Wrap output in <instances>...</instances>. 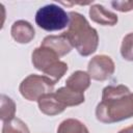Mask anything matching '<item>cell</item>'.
Here are the masks:
<instances>
[{"mask_svg": "<svg viewBox=\"0 0 133 133\" xmlns=\"http://www.w3.org/2000/svg\"><path fill=\"white\" fill-rule=\"evenodd\" d=\"M121 55L125 60L133 61V32L124 36L121 45Z\"/></svg>", "mask_w": 133, "mask_h": 133, "instance_id": "e0dca14e", "label": "cell"}, {"mask_svg": "<svg viewBox=\"0 0 133 133\" xmlns=\"http://www.w3.org/2000/svg\"><path fill=\"white\" fill-rule=\"evenodd\" d=\"M68 71V64L64 61H57L56 63H54L52 66H50L49 69H47L44 74L45 76H47L48 78H50L55 84L62 78V76L66 73Z\"/></svg>", "mask_w": 133, "mask_h": 133, "instance_id": "9a60e30c", "label": "cell"}, {"mask_svg": "<svg viewBox=\"0 0 133 133\" xmlns=\"http://www.w3.org/2000/svg\"><path fill=\"white\" fill-rule=\"evenodd\" d=\"M111 5L114 9L122 11V12H128L130 10H133V0L131 1H112Z\"/></svg>", "mask_w": 133, "mask_h": 133, "instance_id": "ac0fdd59", "label": "cell"}, {"mask_svg": "<svg viewBox=\"0 0 133 133\" xmlns=\"http://www.w3.org/2000/svg\"><path fill=\"white\" fill-rule=\"evenodd\" d=\"M133 116V92L123 84L108 85L102 90L96 117L103 124H113Z\"/></svg>", "mask_w": 133, "mask_h": 133, "instance_id": "6da1fadb", "label": "cell"}, {"mask_svg": "<svg viewBox=\"0 0 133 133\" xmlns=\"http://www.w3.org/2000/svg\"><path fill=\"white\" fill-rule=\"evenodd\" d=\"M41 46L48 47V48L52 49L53 51H55L59 55V57L69 54L73 49V46H72L71 42L69 41V38L64 32L62 34H59V35L46 36L43 39Z\"/></svg>", "mask_w": 133, "mask_h": 133, "instance_id": "52a82bcc", "label": "cell"}, {"mask_svg": "<svg viewBox=\"0 0 133 133\" xmlns=\"http://www.w3.org/2000/svg\"><path fill=\"white\" fill-rule=\"evenodd\" d=\"M115 71V64L112 58L108 55L94 56L87 65V73L89 77L97 81H105L110 78Z\"/></svg>", "mask_w": 133, "mask_h": 133, "instance_id": "5b68a950", "label": "cell"}, {"mask_svg": "<svg viewBox=\"0 0 133 133\" xmlns=\"http://www.w3.org/2000/svg\"><path fill=\"white\" fill-rule=\"evenodd\" d=\"M90 85V77L87 72L76 71L65 81V86L74 91L83 92Z\"/></svg>", "mask_w": 133, "mask_h": 133, "instance_id": "8fae6325", "label": "cell"}, {"mask_svg": "<svg viewBox=\"0 0 133 133\" xmlns=\"http://www.w3.org/2000/svg\"><path fill=\"white\" fill-rule=\"evenodd\" d=\"M118 133H133V125L130 126V127H127L123 130H121Z\"/></svg>", "mask_w": 133, "mask_h": 133, "instance_id": "d6986e66", "label": "cell"}, {"mask_svg": "<svg viewBox=\"0 0 133 133\" xmlns=\"http://www.w3.org/2000/svg\"><path fill=\"white\" fill-rule=\"evenodd\" d=\"M55 83L47 76L31 74L20 84L19 90L23 98L28 101H37L42 96L54 91Z\"/></svg>", "mask_w": 133, "mask_h": 133, "instance_id": "277c9868", "label": "cell"}, {"mask_svg": "<svg viewBox=\"0 0 133 133\" xmlns=\"http://www.w3.org/2000/svg\"><path fill=\"white\" fill-rule=\"evenodd\" d=\"M38 108L42 113L49 115V116H54L57 114H60L61 112L64 111L66 108L55 96V92H50L42 96L37 100Z\"/></svg>", "mask_w": 133, "mask_h": 133, "instance_id": "ba28073f", "label": "cell"}, {"mask_svg": "<svg viewBox=\"0 0 133 133\" xmlns=\"http://www.w3.org/2000/svg\"><path fill=\"white\" fill-rule=\"evenodd\" d=\"M31 61L36 70L44 73L47 69L59 61V55L48 47L39 46L38 48H35L33 50L31 55Z\"/></svg>", "mask_w": 133, "mask_h": 133, "instance_id": "8992f818", "label": "cell"}, {"mask_svg": "<svg viewBox=\"0 0 133 133\" xmlns=\"http://www.w3.org/2000/svg\"><path fill=\"white\" fill-rule=\"evenodd\" d=\"M2 133H30L27 125L20 118H14L3 123Z\"/></svg>", "mask_w": 133, "mask_h": 133, "instance_id": "2e32d148", "label": "cell"}, {"mask_svg": "<svg viewBox=\"0 0 133 133\" xmlns=\"http://www.w3.org/2000/svg\"><path fill=\"white\" fill-rule=\"evenodd\" d=\"M10 33L12 38L19 44H28L35 36L33 26L25 20L16 21L11 26Z\"/></svg>", "mask_w": 133, "mask_h": 133, "instance_id": "9c48e42d", "label": "cell"}, {"mask_svg": "<svg viewBox=\"0 0 133 133\" xmlns=\"http://www.w3.org/2000/svg\"><path fill=\"white\" fill-rule=\"evenodd\" d=\"M55 96L65 107L78 106V105L84 103V101H85L83 92L74 91V90L68 88L66 86L58 88L55 91Z\"/></svg>", "mask_w": 133, "mask_h": 133, "instance_id": "7c38bea8", "label": "cell"}, {"mask_svg": "<svg viewBox=\"0 0 133 133\" xmlns=\"http://www.w3.org/2000/svg\"><path fill=\"white\" fill-rule=\"evenodd\" d=\"M88 14L91 21L103 26H114L118 21L114 12L106 9L101 4H94L90 6Z\"/></svg>", "mask_w": 133, "mask_h": 133, "instance_id": "30bf717a", "label": "cell"}, {"mask_svg": "<svg viewBox=\"0 0 133 133\" xmlns=\"http://www.w3.org/2000/svg\"><path fill=\"white\" fill-rule=\"evenodd\" d=\"M70 23L65 35L71 42L73 48L81 56H89L97 51L99 45V35L95 28H92L86 18L77 12L70 11Z\"/></svg>", "mask_w": 133, "mask_h": 133, "instance_id": "7a4b0ae2", "label": "cell"}, {"mask_svg": "<svg viewBox=\"0 0 133 133\" xmlns=\"http://www.w3.org/2000/svg\"><path fill=\"white\" fill-rule=\"evenodd\" d=\"M35 23L46 31H57L69 26L70 17L62 7L52 3L41 7L36 11Z\"/></svg>", "mask_w": 133, "mask_h": 133, "instance_id": "3957f363", "label": "cell"}, {"mask_svg": "<svg viewBox=\"0 0 133 133\" xmlns=\"http://www.w3.org/2000/svg\"><path fill=\"white\" fill-rule=\"evenodd\" d=\"M16 114V104L11 98L1 95L0 98V117L3 123L9 122L15 118Z\"/></svg>", "mask_w": 133, "mask_h": 133, "instance_id": "5bb4252c", "label": "cell"}, {"mask_svg": "<svg viewBox=\"0 0 133 133\" xmlns=\"http://www.w3.org/2000/svg\"><path fill=\"white\" fill-rule=\"evenodd\" d=\"M57 133H89V131L87 127L79 119L66 118L59 124Z\"/></svg>", "mask_w": 133, "mask_h": 133, "instance_id": "4fadbf2b", "label": "cell"}]
</instances>
